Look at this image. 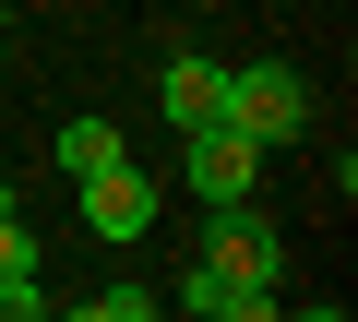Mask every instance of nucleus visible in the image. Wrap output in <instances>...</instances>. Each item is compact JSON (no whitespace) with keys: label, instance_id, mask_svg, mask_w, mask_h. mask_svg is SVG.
<instances>
[{"label":"nucleus","instance_id":"1","mask_svg":"<svg viewBox=\"0 0 358 322\" xmlns=\"http://www.w3.org/2000/svg\"><path fill=\"white\" fill-rule=\"evenodd\" d=\"M227 119L275 155V143H299L310 131V84H299V60H239L227 72Z\"/></svg>","mask_w":358,"mask_h":322},{"label":"nucleus","instance_id":"2","mask_svg":"<svg viewBox=\"0 0 358 322\" xmlns=\"http://www.w3.org/2000/svg\"><path fill=\"white\" fill-rule=\"evenodd\" d=\"M192 155H179V180H192L203 203H251L263 191V143L239 131V119H203V131H179Z\"/></svg>","mask_w":358,"mask_h":322},{"label":"nucleus","instance_id":"3","mask_svg":"<svg viewBox=\"0 0 358 322\" xmlns=\"http://www.w3.org/2000/svg\"><path fill=\"white\" fill-rule=\"evenodd\" d=\"M72 191H84V227H96L108 251H131V239L155 227V203H167V191L131 168V155H108V168H96V180H72Z\"/></svg>","mask_w":358,"mask_h":322},{"label":"nucleus","instance_id":"4","mask_svg":"<svg viewBox=\"0 0 358 322\" xmlns=\"http://www.w3.org/2000/svg\"><path fill=\"white\" fill-rule=\"evenodd\" d=\"M203 263H215V275H239V286H275V275H287V239H275L251 203H215V227H203Z\"/></svg>","mask_w":358,"mask_h":322},{"label":"nucleus","instance_id":"5","mask_svg":"<svg viewBox=\"0 0 358 322\" xmlns=\"http://www.w3.org/2000/svg\"><path fill=\"white\" fill-rule=\"evenodd\" d=\"M155 119H167V131H203V119H227V60L179 48V60L155 72Z\"/></svg>","mask_w":358,"mask_h":322},{"label":"nucleus","instance_id":"6","mask_svg":"<svg viewBox=\"0 0 358 322\" xmlns=\"http://www.w3.org/2000/svg\"><path fill=\"white\" fill-rule=\"evenodd\" d=\"M179 310H203V322H263V310H275V286H239V275L192 263V275H179Z\"/></svg>","mask_w":358,"mask_h":322},{"label":"nucleus","instance_id":"7","mask_svg":"<svg viewBox=\"0 0 358 322\" xmlns=\"http://www.w3.org/2000/svg\"><path fill=\"white\" fill-rule=\"evenodd\" d=\"M48 155H60V180H96L108 155H131V143H120V119H60V143H48Z\"/></svg>","mask_w":358,"mask_h":322},{"label":"nucleus","instance_id":"8","mask_svg":"<svg viewBox=\"0 0 358 322\" xmlns=\"http://www.w3.org/2000/svg\"><path fill=\"white\" fill-rule=\"evenodd\" d=\"M84 322H155V286H96V298H72Z\"/></svg>","mask_w":358,"mask_h":322},{"label":"nucleus","instance_id":"9","mask_svg":"<svg viewBox=\"0 0 358 322\" xmlns=\"http://www.w3.org/2000/svg\"><path fill=\"white\" fill-rule=\"evenodd\" d=\"M0 275H36V227H24L13 203H0Z\"/></svg>","mask_w":358,"mask_h":322},{"label":"nucleus","instance_id":"10","mask_svg":"<svg viewBox=\"0 0 358 322\" xmlns=\"http://www.w3.org/2000/svg\"><path fill=\"white\" fill-rule=\"evenodd\" d=\"M0 322H48V286L36 275H0Z\"/></svg>","mask_w":358,"mask_h":322},{"label":"nucleus","instance_id":"11","mask_svg":"<svg viewBox=\"0 0 358 322\" xmlns=\"http://www.w3.org/2000/svg\"><path fill=\"white\" fill-rule=\"evenodd\" d=\"M0 72H13V36H0Z\"/></svg>","mask_w":358,"mask_h":322},{"label":"nucleus","instance_id":"12","mask_svg":"<svg viewBox=\"0 0 358 322\" xmlns=\"http://www.w3.org/2000/svg\"><path fill=\"white\" fill-rule=\"evenodd\" d=\"M0 203H13V180H0Z\"/></svg>","mask_w":358,"mask_h":322}]
</instances>
